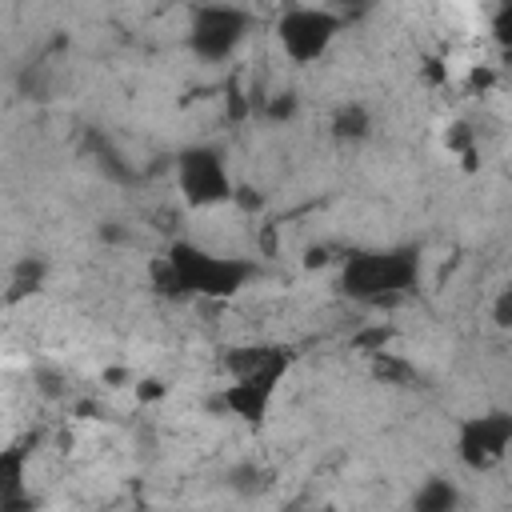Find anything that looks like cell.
Segmentation results:
<instances>
[{
    "instance_id": "cell-1",
    "label": "cell",
    "mask_w": 512,
    "mask_h": 512,
    "mask_svg": "<svg viewBox=\"0 0 512 512\" xmlns=\"http://www.w3.org/2000/svg\"><path fill=\"white\" fill-rule=\"evenodd\" d=\"M224 368L232 372V384L220 392V404L248 420L260 424L272 408L276 384L288 372V352L284 348H268V344H248V348H232L224 356Z\"/></svg>"
},
{
    "instance_id": "cell-2",
    "label": "cell",
    "mask_w": 512,
    "mask_h": 512,
    "mask_svg": "<svg viewBox=\"0 0 512 512\" xmlns=\"http://www.w3.org/2000/svg\"><path fill=\"white\" fill-rule=\"evenodd\" d=\"M420 276V256L416 248H376V252H356L344 260L340 288L352 300L364 304H384L404 296Z\"/></svg>"
},
{
    "instance_id": "cell-3",
    "label": "cell",
    "mask_w": 512,
    "mask_h": 512,
    "mask_svg": "<svg viewBox=\"0 0 512 512\" xmlns=\"http://www.w3.org/2000/svg\"><path fill=\"white\" fill-rule=\"evenodd\" d=\"M168 280L176 292H192V296H236L256 264L252 260H240V256H216V252H204L196 244H172L168 252V264H164Z\"/></svg>"
},
{
    "instance_id": "cell-4",
    "label": "cell",
    "mask_w": 512,
    "mask_h": 512,
    "mask_svg": "<svg viewBox=\"0 0 512 512\" xmlns=\"http://www.w3.org/2000/svg\"><path fill=\"white\" fill-rule=\"evenodd\" d=\"M248 32V12L236 4H200L188 24V48L200 60H228Z\"/></svg>"
},
{
    "instance_id": "cell-5",
    "label": "cell",
    "mask_w": 512,
    "mask_h": 512,
    "mask_svg": "<svg viewBox=\"0 0 512 512\" xmlns=\"http://www.w3.org/2000/svg\"><path fill=\"white\" fill-rule=\"evenodd\" d=\"M336 32H340V16H332L328 8H288L276 20V40H280L284 56L296 64L320 60L332 48Z\"/></svg>"
},
{
    "instance_id": "cell-6",
    "label": "cell",
    "mask_w": 512,
    "mask_h": 512,
    "mask_svg": "<svg viewBox=\"0 0 512 512\" xmlns=\"http://www.w3.org/2000/svg\"><path fill=\"white\" fill-rule=\"evenodd\" d=\"M176 184H180V192H184V200L192 208H212V204H224L232 196L228 164L208 144H196V148H184L180 152V160H176Z\"/></svg>"
},
{
    "instance_id": "cell-7",
    "label": "cell",
    "mask_w": 512,
    "mask_h": 512,
    "mask_svg": "<svg viewBox=\"0 0 512 512\" xmlns=\"http://www.w3.org/2000/svg\"><path fill=\"white\" fill-rule=\"evenodd\" d=\"M512 444V416L508 412H484V416H468L460 424V436H456V452L460 460L472 468V472H484L492 468L496 460H504Z\"/></svg>"
},
{
    "instance_id": "cell-8",
    "label": "cell",
    "mask_w": 512,
    "mask_h": 512,
    "mask_svg": "<svg viewBox=\"0 0 512 512\" xmlns=\"http://www.w3.org/2000/svg\"><path fill=\"white\" fill-rule=\"evenodd\" d=\"M24 468H28V440L0 448V512L28 508L24 496Z\"/></svg>"
},
{
    "instance_id": "cell-9",
    "label": "cell",
    "mask_w": 512,
    "mask_h": 512,
    "mask_svg": "<svg viewBox=\"0 0 512 512\" xmlns=\"http://www.w3.org/2000/svg\"><path fill=\"white\" fill-rule=\"evenodd\" d=\"M456 504H460V492L448 480H424L420 492L412 496V508L416 512H452Z\"/></svg>"
},
{
    "instance_id": "cell-10",
    "label": "cell",
    "mask_w": 512,
    "mask_h": 512,
    "mask_svg": "<svg viewBox=\"0 0 512 512\" xmlns=\"http://www.w3.org/2000/svg\"><path fill=\"white\" fill-rule=\"evenodd\" d=\"M332 132H336V140H364L368 132H372V116H368V108L364 104H344L340 112H336V120H332Z\"/></svg>"
},
{
    "instance_id": "cell-11",
    "label": "cell",
    "mask_w": 512,
    "mask_h": 512,
    "mask_svg": "<svg viewBox=\"0 0 512 512\" xmlns=\"http://www.w3.org/2000/svg\"><path fill=\"white\" fill-rule=\"evenodd\" d=\"M44 260L40 256H24L20 264H16V272H12V296H28V292H36L40 284H44Z\"/></svg>"
},
{
    "instance_id": "cell-12",
    "label": "cell",
    "mask_w": 512,
    "mask_h": 512,
    "mask_svg": "<svg viewBox=\"0 0 512 512\" xmlns=\"http://www.w3.org/2000/svg\"><path fill=\"white\" fill-rule=\"evenodd\" d=\"M296 108H300L296 92H280V96H272V100H268V120H292V116H296Z\"/></svg>"
},
{
    "instance_id": "cell-13",
    "label": "cell",
    "mask_w": 512,
    "mask_h": 512,
    "mask_svg": "<svg viewBox=\"0 0 512 512\" xmlns=\"http://www.w3.org/2000/svg\"><path fill=\"white\" fill-rule=\"evenodd\" d=\"M136 392H140V400H156V396H164V392H168V384H164V380H156V376H148V380H140V388H136Z\"/></svg>"
},
{
    "instance_id": "cell-14",
    "label": "cell",
    "mask_w": 512,
    "mask_h": 512,
    "mask_svg": "<svg viewBox=\"0 0 512 512\" xmlns=\"http://www.w3.org/2000/svg\"><path fill=\"white\" fill-rule=\"evenodd\" d=\"M496 324L500 328L512 324V292H500V300H496Z\"/></svg>"
}]
</instances>
